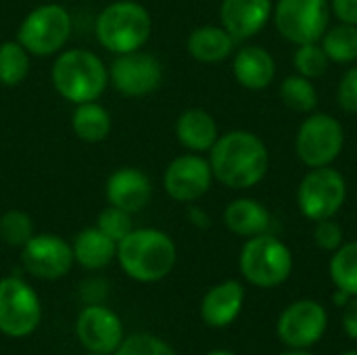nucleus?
I'll return each instance as SVG.
<instances>
[{"label": "nucleus", "instance_id": "obj_1", "mask_svg": "<svg viewBox=\"0 0 357 355\" xmlns=\"http://www.w3.org/2000/svg\"><path fill=\"white\" fill-rule=\"evenodd\" d=\"M209 165L213 180L234 190H247L264 180L270 165V155L257 134L232 130L220 136L211 146Z\"/></svg>", "mask_w": 357, "mask_h": 355}, {"label": "nucleus", "instance_id": "obj_2", "mask_svg": "<svg viewBox=\"0 0 357 355\" xmlns=\"http://www.w3.org/2000/svg\"><path fill=\"white\" fill-rule=\"evenodd\" d=\"M178 249L172 236L157 228H134L117 243L121 270L138 282H159L176 266Z\"/></svg>", "mask_w": 357, "mask_h": 355}, {"label": "nucleus", "instance_id": "obj_3", "mask_svg": "<svg viewBox=\"0 0 357 355\" xmlns=\"http://www.w3.org/2000/svg\"><path fill=\"white\" fill-rule=\"evenodd\" d=\"M50 82L61 98L73 105L98 100L109 86V67L86 48L61 50L50 69Z\"/></svg>", "mask_w": 357, "mask_h": 355}, {"label": "nucleus", "instance_id": "obj_4", "mask_svg": "<svg viewBox=\"0 0 357 355\" xmlns=\"http://www.w3.org/2000/svg\"><path fill=\"white\" fill-rule=\"evenodd\" d=\"M151 13L136 0H117L107 4L94 23L98 44L113 54L142 50L151 38Z\"/></svg>", "mask_w": 357, "mask_h": 355}, {"label": "nucleus", "instance_id": "obj_5", "mask_svg": "<svg viewBox=\"0 0 357 355\" xmlns=\"http://www.w3.org/2000/svg\"><path fill=\"white\" fill-rule=\"evenodd\" d=\"M241 274L247 282L259 289H274L289 280L293 272L291 249L272 234L247 239L238 257Z\"/></svg>", "mask_w": 357, "mask_h": 355}, {"label": "nucleus", "instance_id": "obj_6", "mask_svg": "<svg viewBox=\"0 0 357 355\" xmlns=\"http://www.w3.org/2000/svg\"><path fill=\"white\" fill-rule=\"evenodd\" d=\"M71 15L65 6L56 2H46L36 8H31L19 29H17V42L31 54V56H54L61 50H65L69 38H71Z\"/></svg>", "mask_w": 357, "mask_h": 355}, {"label": "nucleus", "instance_id": "obj_7", "mask_svg": "<svg viewBox=\"0 0 357 355\" xmlns=\"http://www.w3.org/2000/svg\"><path fill=\"white\" fill-rule=\"evenodd\" d=\"M347 199V182L341 172L333 169L331 165L312 167L297 190V205L299 211L312 220H328L335 218Z\"/></svg>", "mask_w": 357, "mask_h": 355}, {"label": "nucleus", "instance_id": "obj_8", "mask_svg": "<svg viewBox=\"0 0 357 355\" xmlns=\"http://www.w3.org/2000/svg\"><path fill=\"white\" fill-rule=\"evenodd\" d=\"M328 15V0H278L272 13L278 33L297 46L320 42Z\"/></svg>", "mask_w": 357, "mask_h": 355}, {"label": "nucleus", "instance_id": "obj_9", "mask_svg": "<svg viewBox=\"0 0 357 355\" xmlns=\"http://www.w3.org/2000/svg\"><path fill=\"white\" fill-rule=\"evenodd\" d=\"M42 318L36 291L17 276L0 280V333L13 339L31 335Z\"/></svg>", "mask_w": 357, "mask_h": 355}, {"label": "nucleus", "instance_id": "obj_10", "mask_svg": "<svg viewBox=\"0 0 357 355\" xmlns=\"http://www.w3.org/2000/svg\"><path fill=\"white\" fill-rule=\"evenodd\" d=\"M345 132L339 119L326 113L310 115L295 138L297 157L307 167H324L331 165L343 151Z\"/></svg>", "mask_w": 357, "mask_h": 355}, {"label": "nucleus", "instance_id": "obj_11", "mask_svg": "<svg viewBox=\"0 0 357 355\" xmlns=\"http://www.w3.org/2000/svg\"><path fill=\"white\" fill-rule=\"evenodd\" d=\"M328 328V314L320 301L299 299L287 305L276 320V335L287 349H312Z\"/></svg>", "mask_w": 357, "mask_h": 355}, {"label": "nucleus", "instance_id": "obj_12", "mask_svg": "<svg viewBox=\"0 0 357 355\" xmlns=\"http://www.w3.org/2000/svg\"><path fill=\"white\" fill-rule=\"evenodd\" d=\"M109 84L130 98L149 96L163 84V65L155 54L144 50L115 54L109 65Z\"/></svg>", "mask_w": 357, "mask_h": 355}, {"label": "nucleus", "instance_id": "obj_13", "mask_svg": "<svg viewBox=\"0 0 357 355\" xmlns=\"http://www.w3.org/2000/svg\"><path fill=\"white\" fill-rule=\"evenodd\" d=\"M21 264L33 278L59 280L63 278L73 262L71 245L59 234H33L21 247Z\"/></svg>", "mask_w": 357, "mask_h": 355}, {"label": "nucleus", "instance_id": "obj_14", "mask_svg": "<svg viewBox=\"0 0 357 355\" xmlns=\"http://www.w3.org/2000/svg\"><path fill=\"white\" fill-rule=\"evenodd\" d=\"M213 172L209 159L201 157L199 153H186L176 157L165 174H163V188L169 199L178 203H195L211 188Z\"/></svg>", "mask_w": 357, "mask_h": 355}, {"label": "nucleus", "instance_id": "obj_15", "mask_svg": "<svg viewBox=\"0 0 357 355\" xmlns=\"http://www.w3.org/2000/svg\"><path fill=\"white\" fill-rule=\"evenodd\" d=\"M75 335L79 343L96 355H111L123 341V326L115 312L102 303L86 305L75 322Z\"/></svg>", "mask_w": 357, "mask_h": 355}, {"label": "nucleus", "instance_id": "obj_16", "mask_svg": "<svg viewBox=\"0 0 357 355\" xmlns=\"http://www.w3.org/2000/svg\"><path fill=\"white\" fill-rule=\"evenodd\" d=\"M105 197L109 205L119 207L134 216L151 203L153 184H151V178L142 169L119 167L107 178Z\"/></svg>", "mask_w": 357, "mask_h": 355}, {"label": "nucleus", "instance_id": "obj_17", "mask_svg": "<svg viewBox=\"0 0 357 355\" xmlns=\"http://www.w3.org/2000/svg\"><path fill=\"white\" fill-rule=\"evenodd\" d=\"M272 0H224L220 6L222 27L234 40H249L272 19Z\"/></svg>", "mask_w": 357, "mask_h": 355}, {"label": "nucleus", "instance_id": "obj_18", "mask_svg": "<svg viewBox=\"0 0 357 355\" xmlns=\"http://www.w3.org/2000/svg\"><path fill=\"white\" fill-rule=\"evenodd\" d=\"M245 305V287L238 280H224L211 287L201 301V318L211 328L230 326Z\"/></svg>", "mask_w": 357, "mask_h": 355}, {"label": "nucleus", "instance_id": "obj_19", "mask_svg": "<svg viewBox=\"0 0 357 355\" xmlns=\"http://www.w3.org/2000/svg\"><path fill=\"white\" fill-rule=\"evenodd\" d=\"M232 71L236 82L247 90H266L276 75L272 54L261 46H245L234 54Z\"/></svg>", "mask_w": 357, "mask_h": 355}, {"label": "nucleus", "instance_id": "obj_20", "mask_svg": "<svg viewBox=\"0 0 357 355\" xmlns=\"http://www.w3.org/2000/svg\"><path fill=\"white\" fill-rule=\"evenodd\" d=\"M176 138L190 153H209L220 138V130L211 113L188 109L176 121Z\"/></svg>", "mask_w": 357, "mask_h": 355}, {"label": "nucleus", "instance_id": "obj_21", "mask_svg": "<svg viewBox=\"0 0 357 355\" xmlns=\"http://www.w3.org/2000/svg\"><path fill=\"white\" fill-rule=\"evenodd\" d=\"M73 262L86 270H100L107 268L117 257V243L111 241L105 232L96 226L84 228L75 234L71 243Z\"/></svg>", "mask_w": 357, "mask_h": 355}, {"label": "nucleus", "instance_id": "obj_22", "mask_svg": "<svg viewBox=\"0 0 357 355\" xmlns=\"http://www.w3.org/2000/svg\"><path fill=\"white\" fill-rule=\"evenodd\" d=\"M270 211L266 205H261L255 199H236L232 201L224 211V224L226 228L236 236H259L266 234L270 228Z\"/></svg>", "mask_w": 357, "mask_h": 355}, {"label": "nucleus", "instance_id": "obj_23", "mask_svg": "<svg viewBox=\"0 0 357 355\" xmlns=\"http://www.w3.org/2000/svg\"><path fill=\"white\" fill-rule=\"evenodd\" d=\"M234 44L236 40L222 25H203L192 29L186 48L188 54L199 63H220L232 54Z\"/></svg>", "mask_w": 357, "mask_h": 355}, {"label": "nucleus", "instance_id": "obj_24", "mask_svg": "<svg viewBox=\"0 0 357 355\" xmlns=\"http://www.w3.org/2000/svg\"><path fill=\"white\" fill-rule=\"evenodd\" d=\"M111 128H113L111 113L100 103L92 100V103L75 105L71 115V130L82 142L88 144L102 142L111 134Z\"/></svg>", "mask_w": 357, "mask_h": 355}, {"label": "nucleus", "instance_id": "obj_25", "mask_svg": "<svg viewBox=\"0 0 357 355\" xmlns=\"http://www.w3.org/2000/svg\"><path fill=\"white\" fill-rule=\"evenodd\" d=\"M29 67L31 54L17 40H6L0 44V86L17 88L25 82Z\"/></svg>", "mask_w": 357, "mask_h": 355}, {"label": "nucleus", "instance_id": "obj_26", "mask_svg": "<svg viewBox=\"0 0 357 355\" xmlns=\"http://www.w3.org/2000/svg\"><path fill=\"white\" fill-rule=\"evenodd\" d=\"M328 61L333 63H354L357 61V25L341 23L324 31L320 40Z\"/></svg>", "mask_w": 357, "mask_h": 355}, {"label": "nucleus", "instance_id": "obj_27", "mask_svg": "<svg viewBox=\"0 0 357 355\" xmlns=\"http://www.w3.org/2000/svg\"><path fill=\"white\" fill-rule=\"evenodd\" d=\"M328 272L337 289L357 297V241L343 243L333 253Z\"/></svg>", "mask_w": 357, "mask_h": 355}, {"label": "nucleus", "instance_id": "obj_28", "mask_svg": "<svg viewBox=\"0 0 357 355\" xmlns=\"http://www.w3.org/2000/svg\"><path fill=\"white\" fill-rule=\"evenodd\" d=\"M280 98L295 113H310L318 105V92L312 86V80L299 73L289 75L280 84Z\"/></svg>", "mask_w": 357, "mask_h": 355}, {"label": "nucleus", "instance_id": "obj_29", "mask_svg": "<svg viewBox=\"0 0 357 355\" xmlns=\"http://www.w3.org/2000/svg\"><path fill=\"white\" fill-rule=\"evenodd\" d=\"M33 220L23 209H8L0 213V239L13 247L21 249L33 236Z\"/></svg>", "mask_w": 357, "mask_h": 355}, {"label": "nucleus", "instance_id": "obj_30", "mask_svg": "<svg viewBox=\"0 0 357 355\" xmlns=\"http://www.w3.org/2000/svg\"><path fill=\"white\" fill-rule=\"evenodd\" d=\"M293 63H295L297 73L303 75V77H310V80L324 75L326 69H328V56H326L324 48L318 42L299 44L297 52L293 56Z\"/></svg>", "mask_w": 357, "mask_h": 355}, {"label": "nucleus", "instance_id": "obj_31", "mask_svg": "<svg viewBox=\"0 0 357 355\" xmlns=\"http://www.w3.org/2000/svg\"><path fill=\"white\" fill-rule=\"evenodd\" d=\"M96 228L100 232H105L111 241L119 243L134 230V220H132V213H128L119 207L107 205L96 218Z\"/></svg>", "mask_w": 357, "mask_h": 355}, {"label": "nucleus", "instance_id": "obj_32", "mask_svg": "<svg viewBox=\"0 0 357 355\" xmlns=\"http://www.w3.org/2000/svg\"><path fill=\"white\" fill-rule=\"evenodd\" d=\"M113 355H178L176 349L155 335H132L121 341Z\"/></svg>", "mask_w": 357, "mask_h": 355}, {"label": "nucleus", "instance_id": "obj_33", "mask_svg": "<svg viewBox=\"0 0 357 355\" xmlns=\"http://www.w3.org/2000/svg\"><path fill=\"white\" fill-rule=\"evenodd\" d=\"M314 241H316V245H318L322 251L335 253V251L343 245V228H341V224L335 222L333 218L316 222Z\"/></svg>", "mask_w": 357, "mask_h": 355}, {"label": "nucleus", "instance_id": "obj_34", "mask_svg": "<svg viewBox=\"0 0 357 355\" xmlns=\"http://www.w3.org/2000/svg\"><path fill=\"white\" fill-rule=\"evenodd\" d=\"M339 107L347 113H357V65L347 69V73L339 82L337 90Z\"/></svg>", "mask_w": 357, "mask_h": 355}, {"label": "nucleus", "instance_id": "obj_35", "mask_svg": "<svg viewBox=\"0 0 357 355\" xmlns=\"http://www.w3.org/2000/svg\"><path fill=\"white\" fill-rule=\"evenodd\" d=\"M109 289L105 282L100 280H88L82 285V299L88 303V305H96V303H102V299L107 297Z\"/></svg>", "mask_w": 357, "mask_h": 355}, {"label": "nucleus", "instance_id": "obj_36", "mask_svg": "<svg viewBox=\"0 0 357 355\" xmlns=\"http://www.w3.org/2000/svg\"><path fill=\"white\" fill-rule=\"evenodd\" d=\"M341 324H343L345 335H347L351 341H357V297H351V299L347 301V305L343 308Z\"/></svg>", "mask_w": 357, "mask_h": 355}, {"label": "nucleus", "instance_id": "obj_37", "mask_svg": "<svg viewBox=\"0 0 357 355\" xmlns=\"http://www.w3.org/2000/svg\"><path fill=\"white\" fill-rule=\"evenodd\" d=\"M331 4L341 23L357 25V0H331Z\"/></svg>", "mask_w": 357, "mask_h": 355}, {"label": "nucleus", "instance_id": "obj_38", "mask_svg": "<svg viewBox=\"0 0 357 355\" xmlns=\"http://www.w3.org/2000/svg\"><path fill=\"white\" fill-rule=\"evenodd\" d=\"M349 299H351V295H349V293H345V291L337 289V293H335V305H337V308H345Z\"/></svg>", "mask_w": 357, "mask_h": 355}, {"label": "nucleus", "instance_id": "obj_39", "mask_svg": "<svg viewBox=\"0 0 357 355\" xmlns=\"http://www.w3.org/2000/svg\"><path fill=\"white\" fill-rule=\"evenodd\" d=\"M278 355H316L312 354L310 349H287V352H282V354Z\"/></svg>", "mask_w": 357, "mask_h": 355}, {"label": "nucleus", "instance_id": "obj_40", "mask_svg": "<svg viewBox=\"0 0 357 355\" xmlns=\"http://www.w3.org/2000/svg\"><path fill=\"white\" fill-rule=\"evenodd\" d=\"M205 355H236L232 354V352H228V349H215V352H209V354Z\"/></svg>", "mask_w": 357, "mask_h": 355}, {"label": "nucleus", "instance_id": "obj_41", "mask_svg": "<svg viewBox=\"0 0 357 355\" xmlns=\"http://www.w3.org/2000/svg\"><path fill=\"white\" fill-rule=\"evenodd\" d=\"M341 355H357V349H351V352H345V354Z\"/></svg>", "mask_w": 357, "mask_h": 355}, {"label": "nucleus", "instance_id": "obj_42", "mask_svg": "<svg viewBox=\"0 0 357 355\" xmlns=\"http://www.w3.org/2000/svg\"><path fill=\"white\" fill-rule=\"evenodd\" d=\"M88 355H96V354H88Z\"/></svg>", "mask_w": 357, "mask_h": 355}]
</instances>
